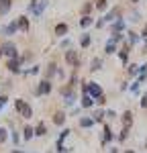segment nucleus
Segmentation results:
<instances>
[{"mask_svg":"<svg viewBox=\"0 0 147 153\" xmlns=\"http://www.w3.org/2000/svg\"><path fill=\"white\" fill-rule=\"evenodd\" d=\"M96 6L100 10H104V8H106V0H96Z\"/></svg>","mask_w":147,"mask_h":153,"instance_id":"obj_25","label":"nucleus"},{"mask_svg":"<svg viewBox=\"0 0 147 153\" xmlns=\"http://www.w3.org/2000/svg\"><path fill=\"white\" fill-rule=\"evenodd\" d=\"M55 71H57V70H55V63H49V65H47V78H51Z\"/></svg>","mask_w":147,"mask_h":153,"instance_id":"obj_19","label":"nucleus"},{"mask_svg":"<svg viewBox=\"0 0 147 153\" xmlns=\"http://www.w3.org/2000/svg\"><path fill=\"white\" fill-rule=\"evenodd\" d=\"M65 61H68L70 65H78V63H80V59H78V53H76L74 49H70V51L65 53Z\"/></svg>","mask_w":147,"mask_h":153,"instance_id":"obj_6","label":"nucleus"},{"mask_svg":"<svg viewBox=\"0 0 147 153\" xmlns=\"http://www.w3.org/2000/svg\"><path fill=\"white\" fill-rule=\"evenodd\" d=\"M0 57H2V51H0Z\"/></svg>","mask_w":147,"mask_h":153,"instance_id":"obj_33","label":"nucleus"},{"mask_svg":"<svg viewBox=\"0 0 147 153\" xmlns=\"http://www.w3.org/2000/svg\"><path fill=\"white\" fill-rule=\"evenodd\" d=\"M90 8H92V4H84V8H82V12H90Z\"/></svg>","mask_w":147,"mask_h":153,"instance_id":"obj_29","label":"nucleus"},{"mask_svg":"<svg viewBox=\"0 0 147 153\" xmlns=\"http://www.w3.org/2000/svg\"><path fill=\"white\" fill-rule=\"evenodd\" d=\"M12 8V0H0V16L6 14Z\"/></svg>","mask_w":147,"mask_h":153,"instance_id":"obj_7","label":"nucleus"},{"mask_svg":"<svg viewBox=\"0 0 147 153\" xmlns=\"http://www.w3.org/2000/svg\"><path fill=\"white\" fill-rule=\"evenodd\" d=\"M80 43H82V47H88V45H90V37H88V35H84Z\"/></svg>","mask_w":147,"mask_h":153,"instance_id":"obj_23","label":"nucleus"},{"mask_svg":"<svg viewBox=\"0 0 147 153\" xmlns=\"http://www.w3.org/2000/svg\"><path fill=\"white\" fill-rule=\"evenodd\" d=\"M80 25H82V27H88V25H92V19H90V16H84V19L80 21Z\"/></svg>","mask_w":147,"mask_h":153,"instance_id":"obj_21","label":"nucleus"},{"mask_svg":"<svg viewBox=\"0 0 147 153\" xmlns=\"http://www.w3.org/2000/svg\"><path fill=\"white\" fill-rule=\"evenodd\" d=\"M6 70L10 71V74H23V70H21V59H8L6 61Z\"/></svg>","mask_w":147,"mask_h":153,"instance_id":"obj_3","label":"nucleus"},{"mask_svg":"<svg viewBox=\"0 0 147 153\" xmlns=\"http://www.w3.org/2000/svg\"><path fill=\"white\" fill-rule=\"evenodd\" d=\"M0 51H2V55H6L8 59H19V51H16V45L12 41L0 43Z\"/></svg>","mask_w":147,"mask_h":153,"instance_id":"obj_1","label":"nucleus"},{"mask_svg":"<svg viewBox=\"0 0 147 153\" xmlns=\"http://www.w3.org/2000/svg\"><path fill=\"white\" fill-rule=\"evenodd\" d=\"M65 33H68V25H65V23H59V25H57V27H55V35H65Z\"/></svg>","mask_w":147,"mask_h":153,"instance_id":"obj_12","label":"nucleus"},{"mask_svg":"<svg viewBox=\"0 0 147 153\" xmlns=\"http://www.w3.org/2000/svg\"><path fill=\"white\" fill-rule=\"evenodd\" d=\"M12 153H21V151H19V149H14V151H12Z\"/></svg>","mask_w":147,"mask_h":153,"instance_id":"obj_32","label":"nucleus"},{"mask_svg":"<svg viewBox=\"0 0 147 153\" xmlns=\"http://www.w3.org/2000/svg\"><path fill=\"white\" fill-rule=\"evenodd\" d=\"M6 102H8V96H6V94H0V110H2V106L6 104Z\"/></svg>","mask_w":147,"mask_h":153,"instance_id":"obj_22","label":"nucleus"},{"mask_svg":"<svg viewBox=\"0 0 147 153\" xmlns=\"http://www.w3.org/2000/svg\"><path fill=\"white\" fill-rule=\"evenodd\" d=\"M8 139V131L4 129V127H0V143H4Z\"/></svg>","mask_w":147,"mask_h":153,"instance_id":"obj_17","label":"nucleus"},{"mask_svg":"<svg viewBox=\"0 0 147 153\" xmlns=\"http://www.w3.org/2000/svg\"><path fill=\"white\" fill-rule=\"evenodd\" d=\"M49 92H51V84H49V80H43V82L37 86V90H35V94H37V96L49 94Z\"/></svg>","mask_w":147,"mask_h":153,"instance_id":"obj_4","label":"nucleus"},{"mask_svg":"<svg viewBox=\"0 0 147 153\" xmlns=\"http://www.w3.org/2000/svg\"><path fill=\"white\" fill-rule=\"evenodd\" d=\"M114 51V41H110L108 45H106V53H112Z\"/></svg>","mask_w":147,"mask_h":153,"instance_id":"obj_28","label":"nucleus"},{"mask_svg":"<svg viewBox=\"0 0 147 153\" xmlns=\"http://www.w3.org/2000/svg\"><path fill=\"white\" fill-rule=\"evenodd\" d=\"M45 6H47V0H39V4L35 6V10H33V14H37V16H39V14L43 12V8H45Z\"/></svg>","mask_w":147,"mask_h":153,"instance_id":"obj_11","label":"nucleus"},{"mask_svg":"<svg viewBox=\"0 0 147 153\" xmlns=\"http://www.w3.org/2000/svg\"><path fill=\"white\" fill-rule=\"evenodd\" d=\"M84 92H88L90 96H96V98H100V96H102L100 88H98V84H94V82H90L88 86H84Z\"/></svg>","mask_w":147,"mask_h":153,"instance_id":"obj_5","label":"nucleus"},{"mask_svg":"<svg viewBox=\"0 0 147 153\" xmlns=\"http://www.w3.org/2000/svg\"><path fill=\"white\" fill-rule=\"evenodd\" d=\"M110 137H112V135H110V129L106 127V129H104V139H102V141H104V143H106V141H110Z\"/></svg>","mask_w":147,"mask_h":153,"instance_id":"obj_24","label":"nucleus"},{"mask_svg":"<svg viewBox=\"0 0 147 153\" xmlns=\"http://www.w3.org/2000/svg\"><path fill=\"white\" fill-rule=\"evenodd\" d=\"M21 114H23V118H31V117H33V108H31L29 104H24L23 110H21Z\"/></svg>","mask_w":147,"mask_h":153,"instance_id":"obj_13","label":"nucleus"},{"mask_svg":"<svg viewBox=\"0 0 147 153\" xmlns=\"http://www.w3.org/2000/svg\"><path fill=\"white\" fill-rule=\"evenodd\" d=\"M100 118H102V112H100V110H98V112H94V120H100Z\"/></svg>","mask_w":147,"mask_h":153,"instance_id":"obj_30","label":"nucleus"},{"mask_svg":"<svg viewBox=\"0 0 147 153\" xmlns=\"http://www.w3.org/2000/svg\"><path fill=\"white\" fill-rule=\"evenodd\" d=\"M16 31H19V23H16V21H12V23L4 25L0 33H2V35H4V37H10V35H14Z\"/></svg>","mask_w":147,"mask_h":153,"instance_id":"obj_2","label":"nucleus"},{"mask_svg":"<svg viewBox=\"0 0 147 153\" xmlns=\"http://www.w3.org/2000/svg\"><path fill=\"white\" fill-rule=\"evenodd\" d=\"M24 104H27V102H24L23 98H16V100H14V110H16V112H21Z\"/></svg>","mask_w":147,"mask_h":153,"instance_id":"obj_15","label":"nucleus"},{"mask_svg":"<svg viewBox=\"0 0 147 153\" xmlns=\"http://www.w3.org/2000/svg\"><path fill=\"white\" fill-rule=\"evenodd\" d=\"M100 65H102V61H100V59H92V70H94V71H96V70H100Z\"/></svg>","mask_w":147,"mask_h":153,"instance_id":"obj_20","label":"nucleus"},{"mask_svg":"<svg viewBox=\"0 0 147 153\" xmlns=\"http://www.w3.org/2000/svg\"><path fill=\"white\" fill-rule=\"evenodd\" d=\"M16 23H19V31H24V33L29 31V19L27 16H19Z\"/></svg>","mask_w":147,"mask_h":153,"instance_id":"obj_8","label":"nucleus"},{"mask_svg":"<svg viewBox=\"0 0 147 153\" xmlns=\"http://www.w3.org/2000/svg\"><path fill=\"white\" fill-rule=\"evenodd\" d=\"M35 135L37 137H45L47 135V127H45V123H39L35 127Z\"/></svg>","mask_w":147,"mask_h":153,"instance_id":"obj_10","label":"nucleus"},{"mask_svg":"<svg viewBox=\"0 0 147 153\" xmlns=\"http://www.w3.org/2000/svg\"><path fill=\"white\" fill-rule=\"evenodd\" d=\"M80 125H82V127H92V125H94V118H82Z\"/></svg>","mask_w":147,"mask_h":153,"instance_id":"obj_18","label":"nucleus"},{"mask_svg":"<svg viewBox=\"0 0 147 153\" xmlns=\"http://www.w3.org/2000/svg\"><path fill=\"white\" fill-rule=\"evenodd\" d=\"M63 120H65V114H63V112H55L53 123H55V125H63Z\"/></svg>","mask_w":147,"mask_h":153,"instance_id":"obj_14","label":"nucleus"},{"mask_svg":"<svg viewBox=\"0 0 147 153\" xmlns=\"http://www.w3.org/2000/svg\"><path fill=\"white\" fill-rule=\"evenodd\" d=\"M143 106H147V94H145V98H143Z\"/></svg>","mask_w":147,"mask_h":153,"instance_id":"obj_31","label":"nucleus"},{"mask_svg":"<svg viewBox=\"0 0 147 153\" xmlns=\"http://www.w3.org/2000/svg\"><path fill=\"white\" fill-rule=\"evenodd\" d=\"M19 141H21L19 133H14V131H12V143H14V145H19Z\"/></svg>","mask_w":147,"mask_h":153,"instance_id":"obj_27","label":"nucleus"},{"mask_svg":"<svg viewBox=\"0 0 147 153\" xmlns=\"http://www.w3.org/2000/svg\"><path fill=\"white\" fill-rule=\"evenodd\" d=\"M33 137H35V129L27 125V127L23 129V139H24V141H29V139H33Z\"/></svg>","mask_w":147,"mask_h":153,"instance_id":"obj_9","label":"nucleus"},{"mask_svg":"<svg viewBox=\"0 0 147 153\" xmlns=\"http://www.w3.org/2000/svg\"><path fill=\"white\" fill-rule=\"evenodd\" d=\"M129 153H133V151H129Z\"/></svg>","mask_w":147,"mask_h":153,"instance_id":"obj_34","label":"nucleus"},{"mask_svg":"<svg viewBox=\"0 0 147 153\" xmlns=\"http://www.w3.org/2000/svg\"><path fill=\"white\" fill-rule=\"evenodd\" d=\"M122 120H125V125L129 127V125H131V112H125V118H122Z\"/></svg>","mask_w":147,"mask_h":153,"instance_id":"obj_26","label":"nucleus"},{"mask_svg":"<svg viewBox=\"0 0 147 153\" xmlns=\"http://www.w3.org/2000/svg\"><path fill=\"white\" fill-rule=\"evenodd\" d=\"M82 106H84V108H90V106H92V98L88 94H84V98H82Z\"/></svg>","mask_w":147,"mask_h":153,"instance_id":"obj_16","label":"nucleus"}]
</instances>
